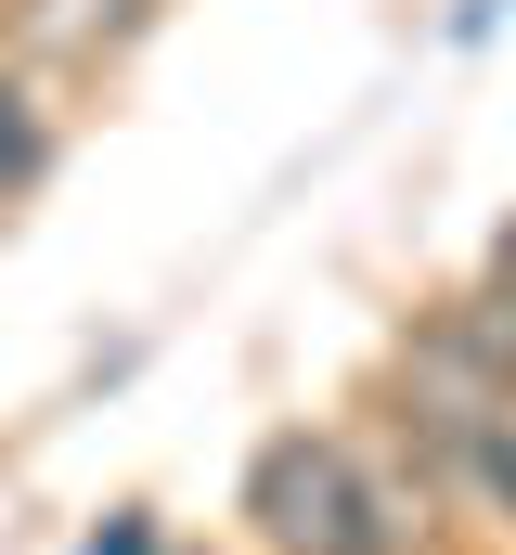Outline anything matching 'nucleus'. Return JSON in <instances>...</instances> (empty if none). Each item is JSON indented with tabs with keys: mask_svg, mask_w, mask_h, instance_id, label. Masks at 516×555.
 <instances>
[{
	"mask_svg": "<svg viewBox=\"0 0 516 555\" xmlns=\"http://www.w3.org/2000/svg\"><path fill=\"white\" fill-rule=\"evenodd\" d=\"M246 517H258V543H271V555H387L362 452H349V439H310V426L258 439V465H246Z\"/></svg>",
	"mask_w": 516,
	"mask_h": 555,
	"instance_id": "1",
	"label": "nucleus"
},
{
	"mask_svg": "<svg viewBox=\"0 0 516 555\" xmlns=\"http://www.w3.org/2000/svg\"><path fill=\"white\" fill-rule=\"evenodd\" d=\"M142 13H155V0H13V13H0V39H13L26 65H104Z\"/></svg>",
	"mask_w": 516,
	"mask_h": 555,
	"instance_id": "2",
	"label": "nucleus"
},
{
	"mask_svg": "<svg viewBox=\"0 0 516 555\" xmlns=\"http://www.w3.org/2000/svg\"><path fill=\"white\" fill-rule=\"evenodd\" d=\"M39 168H52V117H39L26 78H0V194H26Z\"/></svg>",
	"mask_w": 516,
	"mask_h": 555,
	"instance_id": "3",
	"label": "nucleus"
},
{
	"mask_svg": "<svg viewBox=\"0 0 516 555\" xmlns=\"http://www.w3.org/2000/svg\"><path fill=\"white\" fill-rule=\"evenodd\" d=\"M465 323H478V336L504 349V375H516V233H504V246H491V284L465 297Z\"/></svg>",
	"mask_w": 516,
	"mask_h": 555,
	"instance_id": "4",
	"label": "nucleus"
},
{
	"mask_svg": "<svg viewBox=\"0 0 516 555\" xmlns=\"http://www.w3.org/2000/svg\"><path fill=\"white\" fill-rule=\"evenodd\" d=\"M465 478H478V491H491V504H504V517H516V426H491V439L465 452Z\"/></svg>",
	"mask_w": 516,
	"mask_h": 555,
	"instance_id": "5",
	"label": "nucleus"
},
{
	"mask_svg": "<svg viewBox=\"0 0 516 555\" xmlns=\"http://www.w3.org/2000/svg\"><path fill=\"white\" fill-rule=\"evenodd\" d=\"M78 555H155V530H142V517H104V530H91Z\"/></svg>",
	"mask_w": 516,
	"mask_h": 555,
	"instance_id": "6",
	"label": "nucleus"
}]
</instances>
